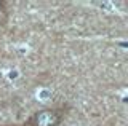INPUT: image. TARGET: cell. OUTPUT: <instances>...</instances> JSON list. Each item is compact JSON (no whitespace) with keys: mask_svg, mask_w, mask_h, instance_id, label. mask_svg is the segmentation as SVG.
Returning a JSON list of instances; mask_svg holds the SVG:
<instances>
[{"mask_svg":"<svg viewBox=\"0 0 128 126\" xmlns=\"http://www.w3.org/2000/svg\"><path fill=\"white\" fill-rule=\"evenodd\" d=\"M64 117L62 107H48L35 112L22 126H59Z\"/></svg>","mask_w":128,"mask_h":126,"instance_id":"cell-1","label":"cell"}]
</instances>
